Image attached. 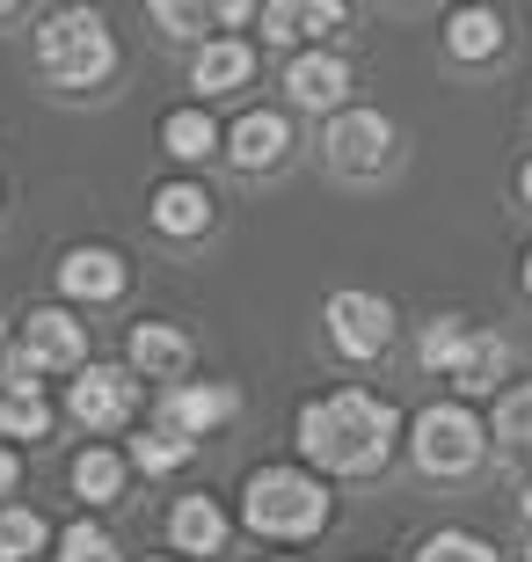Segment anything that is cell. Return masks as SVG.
I'll return each mask as SVG.
<instances>
[{"label":"cell","mask_w":532,"mask_h":562,"mask_svg":"<svg viewBox=\"0 0 532 562\" xmlns=\"http://www.w3.org/2000/svg\"><path fill=\"white\" fill-rule=\"evenodd\" d=\"M401 446V417L372 387H336V395L299 409V453L328 475H380Z\"/></svg>","instance_id":"6da1fadb"},{"label":"cell","mask_w":532,"mask_h":562,"mask_svg":"<svg viewBox=\"0 0 532 562\" xmlns=\"http://www.w3.org/2000/svg\"><path fill=\"white\" fill-rule=\"evenodd\" d=\"M37 66L59 88H103L117 74V37L103 30L95 8H52L37 22Z\"/></svg>","instance_id":"7a4b0ae2"},{"label":"cell","mask_w":532,"mask_h":562,"mask_svg":"<svg viewBox=\"0 0 532 562\" xmlns=\"http://www.w3.org/2000/svg\"><path fill=\"white\" fill-rule=\"evenodd\" d=\"M241 512H248V526H256L263 541H314V533L328 526V490L278 460V468H256V475H248Z\"/></svg>","instance_id":"3957f363"},{"label":"cell","mask_w":532,"mask_h":562,"mask_svg":"<svg viewBox=\"0 0 532 562\" xmlns=\"http://www.w3.org/2000/svg\"><path fill=\"white\" fill-rule=\"evenodd\" d=\"M416 468L423 475H474L482 453H489V424L474 417L467 402H430L416 409Z\"/></svg>","instance_id":"277c9868"},{"label":"cell","mask_w":532,"mask_h":562,"mask_svg":"<svg viewBox=\"0 0 532 562\" xmlns=\"http://www.w3.org/2000/svg\"><path fill=\"white\" fill-rule=\"evenodd\" d=\"M321 154L336 176H350V183H365V176H380V168L394 161V117L387 110H336L321 132Z\"/></svg>","instance_id":"5b68a950"},{"label":"cell","mask_w":532,"mask_h":562,"mask_svg":"<svg viewBox=\"0 0 532 562\" xmlns=\"http://www.w3.org/2000/svg\"><path fill=\"white\" fill-rule=\"evenodd\" d=\"M66 417L81 424V431H124V424L139 417V380L124 373V366H81V373L66 380Z\"/></svg>","instance_id":"8992f818"},{"label":"cell","mask_w":532,"mask_h":562,"mask_svg":"<svg viewBox=\"0 0 532 562\" xmlns=\"http://www.w3.org/2000/svg\"><path fill=\"white\" fill-rule=\"evenodd\" d=\"M321 322H328V344L343 358H380L394 344V307L380 300V292H358V285H343V292H328V307H321Z\"/></svg>","instance_id":"52a82bcc"},{"label":"cell","mask_w":532,"mask_h":562,"mask_svg":"<svg viewBox=\"0 0 532 562\" xmlns=\"http://www.w3.org/2000/svg\"><path fill=\"white\" fill-rule=\"evenodd\" d=\"M234 417H241V387H226V380H176L161 395V431L190 438V446Z\"/></svg>","instance_id":"ba28073f"},{"label":"cell","mask_w":532,"mask_h":562,"mask_svg":"<svg viewBox=\"0 0 532 562\" xmlns=\"http://www.w3.org/2000/svg\"><path fill=\"white\" fill-rule=\"evenodd\" d=\"M15 358L30 366V373H81L88 366V329L66 307H37L30 322H22Z\"/></svg>","instance_id":"9c48e42d"},{"label":"cell","mask_w":532,"mask_h":562,"mask_svg":"<svg viewBox=\"0 0 532 562\" xmlns=\"http://www.w3.org/2000/svg\"><path fill=\"white\" fill-rule=\"evenodd\" d=\"M190 358H197V344H190L183 322H139L132 329V380H176L190 373Z\"/></svg>","instance_id":"30bf717a"},{"label":"cell","mask_w":532,"mask_h":562,"mask_svg":"<svg viewBox=\"0 0 532 562\" xmlns=\"http://www.w3.org/2000/svg\"><path fill=\"white\" fill-rule=\"evenodd\" d=\"M343 88H350V59L343 52H292V66H285V95L299 110H343Z\"/></svg>","instance_id":"8fae6325"},{"label":"cell","mask_w":532,"mask_h":562,"mask_svg":"<svg viewBox=\"0 0 532 562\" xmlns=\"http://www.w3.org/2000/svg\"><path fill=\"white\" fill-rule=\"evenodd\" d=\"M503 373H511V344H503V336L496 329H474L467 344H460V358H452V395L467 402H482V395H496V387H503Z\"/></svg>","instance_id":"7c38bea8"},{"label":"cell","mask_w":532,"mask_h":562,"mask_svg":"<svg viewBox=\"0 0 532 562\" xmlns=\"http://www.w3.org/2000/svg\"><path fill=\"white\" fill-rule=\"evenodd\" d=\"M132 285V263H124L117 249H66L59 256V292L66 300H117V292Z\"/></svg>","instance_id":"4fadbf2b"},{"label":"cell","mask_w":532,"mask_h":562,"mask_svg":"<svg viewBox=\"0 0 532 562\" xmlns=\"http://www.w3.org/2000/svg\"><path fill=\"white\" fill-rule=\"evenodd\" d=\"M292 146V125L285 110H241L234 117V132H226V161L234 168H278Z\"/></svg>","instance_id":"5bb4252c"},{"label":"cell","mask_w":532,"mask_h":562,"mask_svg":"<svg viewBox=\"0 0 532 562\" xmlns=\"http://www.w3.org/2000/svg\"><path fill=\"white\" fill-rule=\"evenodd\" d=\"M256 81V44L241 37H205L197 44V59H190V88L197 95H234V88Z\"/></svg>","instance_id":"9a60e30c"},{"label":"cell","mask_w":532,"mask_h":562,"mask_svg":"<svg viewBox=\"0 0 532 562\" xmlns=\"http://www.w3.org/2000/svg\"><path fill=\"white\" fill-rule=\"evenodd\" d=\"M256 22H263L270 44H307V52H314V37L343 30V0H270Z\"/></svg>","instance_id":"2e32d148"},{"label":"cell","mask_w":532,"mask_h":562,"mask_svg":"<svg viewBox=\"0 0 532 562\" xmlns=\"http://www.w3.org/2000/svg\"><path fill=\"white\" fill-rule=\"evenodd\" d=\"M52 431V402L30 380L22 358H8V380H0V438H44Z\"/></svg>","instance_id":"e0dca14e"},{"label":"cell","mask_w":532,"mask_h":562,"mask_svg":"<svg viewBox=\"0 0 532 562\" xmlns=\"http://www.w3.org/2000/svg\"><path fill=\"white\" fill-rule=\"evenodd\" d=\"M226 512L212 497H176V512H168V541L183 548V555H219L226 548Z\"/></svg>","instance_id":"ac0fdd59"},{"label":"cell","mask_w":532,"mask_h":562,"mask_svg":"<svg viewBox=\"0 0 532 562\" xmlns=\"http://www.w3.org/2000/svg\"><path fill=\"white\" fill-rule=\"evenodd\" d=\"M445 52L452 59H496V52H503V15H496V8H452L445 15Z\"/></svg>","instance_id":"d6986e66"},{"label":"cell","mask_w":532,"mask_h":562,"mask_svg":"<svg viewBox=\"0 0 532 562\" xmlns=\"http://www.w3.org/2000/svg\"><path fill=\"white\" fill-rule=\"evenodd\" d=\"M154 227L176 234V241L205 234V227H212V198H205L197 183H161V190H154Z\"/></svg>","instance_id":"ffe728a7"},{"label":"cell","mask_w":532,"mask_h":562,"mask_svg":"<svg viewBox=\"0 0 532 562\" xmlns=\"http://www.w3.org/2000/svg\"><path fill=\"white\" fill-rule=\"evenodd\" d=\"M161 154H176V161H212L219 154V125H212V110H168L161 117Z\"/></svg>","instance_id":"44dd1931"},{"label":"cell","mask_w":532,"mask_h":562,"mask_svg":"<svg viewBox=\"0 0 532 562\" xmlns=\"http://www.w3.org/2000/svg\"><path fill=\"white\" fill-rule=\"evenodd\" d=\"M73 497H88V504H117L124 497V453L117 446H88V453L73 460Z\"/></svg>","instance_id":"7402d4cb"},{"label":"cell","mask_w":532,"mask_h":562,"mask_svg":"<svg viewBox=\"0 0 532 562\" xmlns=\"http://www.w3.org/2000/svg\"><path fill=\"white\" fill-rule=\"evenodd\" d=\"M44 541H52V526H44L30 504H0V562H30V555H44Z\"/></svg>","instance_id":"603a6c76"},{"label":"cell","mask_w":532,"mask_h":562,"mask_svg":"<svg viewBox=\"0 0 532 562\" xmlns=\"http://www.w3.org/2000/svg\"><path fill=\"white\" fill-rule=\"evenodd\" d=\"M124 453H132V468H146V475H168V468H183V460L197 453V446L154 424V431H132V438H124Z\"/></svg>","instance_id":"cb8c5ba5"},{"label":"cell","mask_w":532,"mask_h":562,"mask_svg":"<svg viewBox=\"0 0 532 562\" xmlns=\"http://www.w3.org/2000/svg\"><path fill=\"white\" fill-rule=\"evenodd\" d=\"M467 336H474L467 314H438V322L423 329V344H416V366H423V373H452V358H460Z\"/></svg>","instance_id":"d4e9b609"},{"label":"cell","mask_w":532,"mask_h":562,"mask_svg":"<svg viewBox=\"0 0 532 562\" xmlns=\"http://www.w3.org/2000/svg\"><path fill=\"white\" fill-rule=\"evenodd\" d=\"M416 562H496V548L482 533H467V526H445V533H430L416 548Z\"/></svg>","instance_id":"484cf974"},{"label":"cell","mask_w":532,"mask_h":562,"mask_svg":"<svg viewBox=\"0 0 532 562\" xmlns=\"http://www.w3.org/2000/svg\"><path fill=\"white\" fill-rule=\"evenodd\" d=\"M59 562H117V541H110V526L73 519V526L59 533Z\"/></svg>","instance_id":"4316f807"},{"label":"cell","mask_w":532,"mask_h":562,"mask_svg":"<svg viewBox=\"0 0 532 562\" xmlns=\"http://www.w3.org/2000/svg\"><path fill=\"white\" fill-rule=\"evenodd\" d=\"M496 438H503V446H532V380L503 387V402H496Z\"/></svg>","instance_id":"83f0119b"},{"label":"cell","mask_w":532,"mask_h":562,"mask_svg":"<svg viewBox=\"0 0 532 562\" xmlns=\"http://www.w3.org/2000/svg\"><path fill=\"white\" fill-rule=\"evenodd\" d=\"M154 22H161L168 37L197 44V22H205V8H183V0H154Z\"/></svg>","instance_id":"f1b7e54d"},{"label":"cell","mask_w":532,"mask_h":562,"mask_svg":"<svg viewBox=\"0 0 532 562\" xmlns=\"http://www.w3.org/2000/svg\"><path fill=\"white\" fill-rule=\"evenodd\" d=\"M256 15H263L256 0H219V8H212V22H256Z\"/></svg>","instance_id":"f546056e"},{"label":"cell","mask_w":532,"mask_h":562,"mask_svg":"<svg viewBox=\"0 0 532 562\" xmlns=\"http://www.w3.org/2000/svg\"><path fill=\"white\" fill-rule=\"evenodd\" d=\"M15 482H22V460H15V453H8V446H0V504L15 497Z\"/></svg>","instance_id":"4dcf8cb0"},{"label":"cell","mask_w":532,"mask_h":562,"mask_svg":"<svg viewBox=\"0 0 532 562\" xmlns=\"http://www.w3.org/2000/svg\"><path fill=\"white\" fill-rule=\"evenodd\" d=\"M518 198H525V205H532V161L518 168Z\"/></svg>","instance_id":"1f68e13d"},{"label":"cell","mask_w":532,"mask_h":562,"mask_svg":"<svg viewBox=\"0 0 532 562\" xmlns=\"http://www.w3.org/2000/svg\"><path fill=\"white\" fill-rule=\"evenodd\" d=\"M518 504H525V519H532V482H525V497H518Z\"/></svg>","instance_id":"d6a6232c"},{"label":"cell","mask_w":532,"mask_h":562,"mask_svg":"<svg viewBox=\"0 0 532 562\" xmlns=\"http://www.w3.org/2000/svg\"><path fill=\"white\" fill-rule=\"evenodd\" d=\"M525 292H532V256H525Z\"/></svg>","instance_id":"836d02e7"},{"label":"cell","mask_w":532,"mask_h":562,"mask_svg":"<svg viewBox=\"0 0 532 562\" xmlns=\"http://www.w3.org/2000/svg\"><path fill=\"white\" fill-rule=\"evenodd\" d=\"M8 15H15V8H8V0H0V22H8Z\"/></svg>","instance_id":"e575fe53"},{"label":"cell","mask_w":532,"mask_h":562,"mask_svg":"<svg viewBox=\"0 0 532 562\" xmlns=\"http://www.w3.org/2000/svg\"><path fill=\"white\" fill-rule=\"evenodd\" d=\"M146 562H176V555H146Z\"/></svg>","instance_id":"d590c367"},{"label":"cell","mask_w":532,"mask_h":562,"mask_svg":"<svg viewBox=\"0 0 532 562\" xmlns=\"http://www.w3.org/2000/svg\"><path fill=\"white\" fill-rule=\"evenodd\" d=\"M278 562H299V555H278Z\"/></svg>","instance_id":"8d00e7d4"},{"label":"cell","mask_w":532,"mask_h":562,"mask_svg":"<svg viewBox=\"0 0 532 562\" xmlns=\"http://www.w3.org/2000/svg\"><path fill=\"white\" fill-rule=\"evenodd\" d=\"M0 336H8V329H0Z\"/></svg>","instance_id":"74e56055"}]
</instances>
